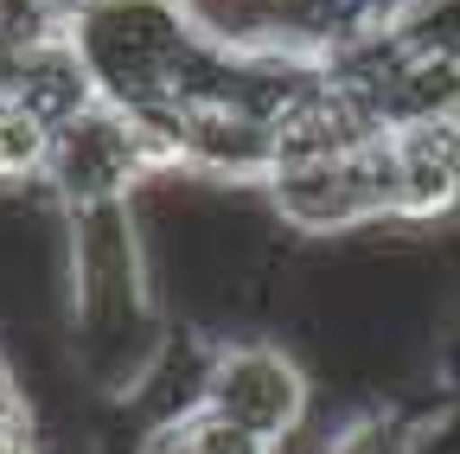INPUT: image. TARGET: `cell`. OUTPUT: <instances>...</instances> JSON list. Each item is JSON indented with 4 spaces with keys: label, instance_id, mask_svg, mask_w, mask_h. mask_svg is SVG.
<instances>
[{
    "label": "cell",
    "instance_id": "6da1fadb",
    "mask_svg": "<svg viewBox=\"0 0 460 454\" xmlns=\"http://www.w3.org/2000/svg\"><path fill=\"white\" fill-rule=\"evenodd\" d=\"M71 352L96 390H141L166 333L154 314V269L141 244V218L128 205L71 211Z\"/></svg>",
    "mask_w": 460,
    "mask_h": 454
},
{
    "label": "cell",
    "instance_id": "7a4b0ae2",
    "mask_svg": "<svg viewBox=\"0 0 460 454\" xmlns=\"http://www.w3.org/2000/svg\"><path fill=\"white\" fill-rule=\"evenodd\" d=\"M90 90L135 116H166L224 51L205 45L172 0H90L65 13Z\"/></svg>",
    "mask_w": 460,
    "mask_h": 454
},
{
    "label": "cell",
    "instance_id": "3957f363",
    "mask_svg": "<svg viewBox=\"0 0 460 454\" xmlns=\"http://www.w3.org/2000/svg\"><path fill=\"white\" fill-rule=\"evenodd\" d=\"M172 180H180V147L154 116L90 96L65 122H51L39 186L65 218L96 205H128L141 186H172Z\"/></svg>",
    "mask_w": 460,
    "mask_h": 454
},
{
    "label": "cell",
    "instance_id": "277c9868",
    "mask_svg": "<svg viewBox=\"0 0 460 454\" xmlns=\"http://www.w3.org/2000/svg\"><path fill=\"white\" fill-rule=\"evenodd\" d=\"M262 205L295 237L384 231V129L320 154H281L262 180Z\"/></svg>",
    "mask_w": 460,
    "mask_h": 454
},
{
    "label": "cell",
    "instance_id": "5b68a950",
    "mask_svg": "<svg viewBox=\"0 0 460 454\" xmlns=\"http://www.w3.org/2000/svg\"><path fill=\"white\" fill-rule=\"evenodd\" d=\"M199 404L288 448L314 416V378L281 339H205Z\"/></svg>",
    "mask_w": 460,
    "mask_h": 454
},
{
    "label": "cell",
    "instance_id": "8992f818",
    "mask_svg": "<svg viewBox=\"0 0 460 454\" xmlns=\"http://www.w3.org/2000/svg\"><path fill=\"white\" fill-rule=\"evenodd\" d=\"M314 454H429V416L402 404H365L352 416H339Z\"/></svg>",
    "mask_w": 460,
    "mask_h": 454
},
{
    "label": "cell",
    "instance_id": "52a82bcc",
    "mask_svg": "<svg viewBox=\"0 0 460 454\" xmlns=\"http://www.w3.org/2000/svg\"><path fill=\"white\" fill-rule=\"evenodd\" d=\"M45 147H51V122L32 102H20L13 90H0V192H26L45 180Z\"/></svg>",
    "mask_w": 460,
    "mask_h": 454
},
{
    "label": "cell",
    "instance_id": "ba28073f",
    "mask_svg": "<svg viewBox=\"0 0 460 454\" xmlns=\"http://www.w3.org/2000/svg\"><path fill=\"white\" fill-rule=\"evenodd\" d=\"M180 454H281V441H269V435H256V429H243V423H230V416H217V410H205V404H186V410H172L166 423H154Z\"/></svg>",
    "mask_w": 460,
    "mask_h": 454
},
{
    "label": "cell",
    "instance_id": "9c48e42d",
    "mask_svg": "<svg viewBox=\"0 0 460 454\" xmlns=\"http://www.w3.org/2000/svg\"><path fill=\"white\" fill-rule=\"evenodd\" d=\"M0 454H45V435H39V410L20 384V371L7 365L0 371Z\"/></svg>",
    "mask_w": 460,
    "mask_h": 454
},
{
    "label": "cell",
    "instance_id": "30bf717a",
    "mask_svg": "<svg viewBox=\"0 0 460 454\" xmlns=\"http://www.w3.org/2000/svg\"><path fill=\"white\" fill-rule=\"evenodd\" d=\"M51 7H58V13H77V7H90V0H51Z\"/></svg>",
    "mask_w": 460,
    "mask_h": 454
},
{
    "label": "cell",
    "instance_id": "8fae6325",
    "mask_svg": "<svg viewBox=\"0 0 460 454\" xmlns=\"http://www.w3.org/2000/svg\"><path fill=\"white\" fill-rule=\"evenodd\" d=\"M0 371H7V359H0Z\"/></svg>",
    "mask_w": 460,
    "mask_h": 454
}]
</instances>
